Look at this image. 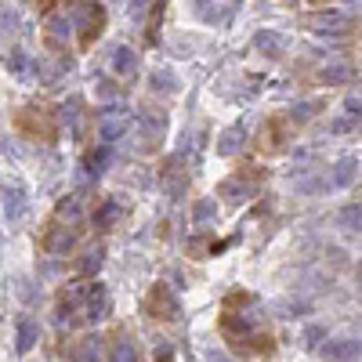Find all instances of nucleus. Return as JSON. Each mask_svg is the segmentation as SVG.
Listing matches in <instances>:
<instances>
[{
	"mask_svg": "<svg viewBox=\"0 0 362 362\" xmlns=\"http://www.w3.org/2000/svg\"><path fill=\"white\" fill-rule=\"evenodd\" d=\"M160 362H171V355H167V352H163V355H160Z\"/></svg>",
	"mask_w": 362,
	"mask_h": 362,
	"instance_id": "9",
	"label": "nucleus"
},
{
	"mask_svg": "<svg viewBox=\"0 0 362 362\" xmlns=\"http://www.w3.org/2000/svg\"><path fill=\"white\" fill-rule=\"evenodd\" d=\"M15 127L25 134V138H40V142H51L54 134H58V123H54L51 116V109L47 105H25L19 109V116H15Z\"/></svg>",
	"mask_w": 362,
	"mask_h": 362,
	"instance_id": "2",
	"label": "nucleus"
},
{
	"mask_svg": "<svg viewBox=\"0 0 362 362\" xmlns=\"http://www.w3.org/2000/svg\"><path fill=\"white\" fill-rule=\"evenodd\" d=\"M359 352H362V344H359V341H352V337L326 344V359H355Z\"/></svg>",
	"mask_w": 362,
	"mask_h": 362,
	"instance_id": "4",
	"label": "nucleus"
},
{
	"mask_svg": "<svg viewBox=\"0 0 362 362\" xmlns=\"http://www.w3.org/2000/svg\"><path fill=\"white\" fill-rule=\"evenodd\" d=\"M319 337H323V326H312L308 330V344H319Z\"/></svg>",
	"mask_w": 362,
	"mask_h": 362,
	"instance_id": "7",
	"label": "nucleus"
},
{
	"mask_svg": "<svg viewBox=\"0 0 362 362\" xmlns=\"http://www.w3.org/2000/svg\"><path fill=\"white\" fill-rule=\"evenodd\" d=\"M36 8H40V11H44V15H47V11L54 8V0H36Z\"/></svg>",
	"mask_w": 362,
	"mask_h": 362,
	"instance_id": "8",
	"label": "nucleus"
},
{
	"mask_svg": "<svg viewBox=\"0 0 362 362\" xmlns=\"http://www.w3.org/2000/svg\"><path fill=\"white\" fill-rule=\"evenodd\" d=\"M109 308V294L102 283H69L58 294V319L62 323H94Z\"/></svg>",
	"mask_w": 362,
	"mask_h": 362,
	"instance_id": "1",
	"label": "nucleus"
},
{
	"mask_svg": "<svg viewBox=\"0 0 362 362\" xmlns=\"http://www.w3.org/2000/svg\"><path fill=\"white\" fill-rule=\"evenodd\" d=\"M113 362H134V348H131L127 341L116 337V344H113Z\"/></svg>",
	"mask_w": 362,
	"mask_h": 362,
	"instance_id": "6",
	"label": "nucleus"
},
{
	"mask_svg": "<svg viewBox=\"0 0 362 362\" xmlns=\"http://www.w3.org/2000/svg\"><path fill=\"white\" fill-rule=\"evenodd\" d=\"M33 341H36V323L33 319H22L19 323V352H30Z\"/></svg>",
	"mask_w": 362,
	"mask_h": 362,
	"instance_id": "5",
	"label": "nucleus"
},
{
	"mask_svg": "<svg viewBox=\"0 0 362 362\" xmlns=\"http://www.w3.org/2000/svg\"><path fill=\"white\" fill-rule=\"evenodd\" d=\"M145 308H149V315H156V319H174L178 304H174V297H171V290L167 286H152Z\"/></svg>",
	"mask_w": 362,
	"mask_h": 362,
	"instance_id": "3",
	"label": "nucleus"
}]
</instances>
